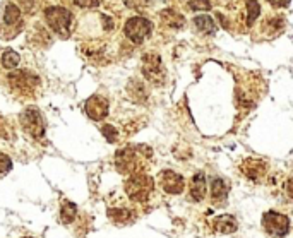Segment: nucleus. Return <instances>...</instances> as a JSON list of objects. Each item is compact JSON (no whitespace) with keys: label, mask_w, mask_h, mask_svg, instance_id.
<instances>
[{"label":"nucleus","mask_w":293,"mask_h":238,"mask_svg":"<svg viewBox=\"0 0 293 238\" xmlns=\"http://www.w3.org/2000/svg\"><path fill=\"white\" fill-rule=\"evenodd\" d=\"M151 149L147 146H131L115 152V166L120 173L134 175L143 173L144 159L151 158Z\"/></svg>","instance_id":"f257e3e1"},{"label":"nucleus","mask_w":293,"mask_h":238,"mask_svg":"<svg viewBox=\"0 0 293 238\" xmlns=\"http://www.w3.org/2000/svg\"><path fill=\"white\" fill-rule=\"evenodd\" d=\"M7 83H9L10 91L19 98H35L42 88L40 77L33 74L31 70H16V72L9 74Z\"/></svg>","instance_id":"f03ea898"},{"label":"nucleus","mask_w":293,"mask_h":238,"mask_svg":"<svg viewBox=\"0 0 293 238\" xmlns=\"http://www.w3.org/2000/svg\"><path fill=\"white\" fill-rule=\"evenodd\" d=\"M124 187H125V194L131 197L134 202L146 204L149 200L151 194L154 192V182L147 175L134 173V175H129Z\"/></svg>","instance_id":"7ed1b4c3"},{"label":"nucleus","mask_w":293,"mask_h":238,"mask_svg":"<svg viewBox=\"0 0 293 238\" xmlns=\"http://www.w3.org/2000/svg\"><path fill=\"white\" fill-rule=\"evenodd\" d=\"M45 19L51 31H55L62 38H67L70 35V26H72V14L64 7H48L45 10Z\"/></svg>","instance_id":"20e7f679"},{"label":"nucleus","mask_w":293,"mask_h":238,"mask_svg":"<svg viewBox=\"0 0 293 238\" xmlns=\"http://www.w3.org/2000/svg\"><path fill=\"white\" fill-rule=\"evenodd\" d=\"M21 127L26 130V134H29L35 139H43L45 137V120H43L42 113L35 106L26 108L23 113L19 115Z\"/></svg>","instance_id":"39448f33"},{"label":"nucleus","mask_w":293,"mask_h":238,"mask_svg":"<svg viewBox=\"0 0 293 238\" xmlns=\"http://www.w3.org/2000/svg\"><path fill=\"white\" fill-rule=\"evenodd\" d=\"M262 228L273 238H285L290 232V219L285 214L274 213V211H268L262 216Z\"/></svg>","instance_id":"423d86ee"},{"label":"nucleus","mask_w":293,"mask_h":238,"mask_svg":"<svg viewBox=\"0 0 293 238\" xmlns=\"http://www.w3.org/2000/svg\"><path fill=\"white\" fill-rule=\"evenodd\" d=\"M141 67H143V76L146 77L149 83L153 84H163L165 83V67L159 58L158 53H146L141 60Z\"/></svg>","instance_id":"0eeeda50"},{"label":"nucleus","mask_w":293,"mask_h":238,"mask_svg":"<svg viewBox=\"0 0 293 238\" xmlns=\"http://www.w3.org/2000/svg\"><path fill=\"white\" fill-rule=\"evenodd\" d=\"M153 24L144 17H131L125 22V36L134 43H143L149 36Z\"/></svg>","instance_id":"6e6552de"},{"label":"nucleus","mask_w":293,"mask_h":238,"mask_svg":"<svg viewBox=\"0 0 293 238\" xmlns=\"http://www.w3.org/2000/svg\"><path fill=\"white\" fill-rule=\"evenodd\" d=\"M158 184L166 194H172V195L182 194L185 189L184 177L175 172H172V170H163V172L158 175Z\"/></svg>","instance_id":"1a4fd4ad"},{"label":"nucleus","mask_w":293,"mask_h":238,"mask_svg":"<svg viewBox=\"0 0 293 238\" xmlns=\"http://www.w3.org/2000/svg\"><path fill=\"white\" fill-rule=\"evenodd\" d=\"M242 172L248 180H261L268 173V161L261 158H245L240 165Z\"/></svg>","instance_id":"9d476101"},{"label":"nucleus","mask_w":293,"mask_h":238,"mask_svg":"<svg viewBox=\"0 0 293 238\" xmlns=\"http://www.w3.org/2000/svg\"><path fill=\"white\" fill-rule=\"evenodd\" d=\"M84 110H86V115L91 120L101 122L103 118L108 115V101H106V98H103V96L95 95L84 103Z\"/></svg>","instance_id":"9b49d317"},{"label":"nucleus","mask_w":293,"mask_h":238,"mask_svg":"<svg viewBox=\"0 0 293 238\" xmlns=\"http://www.w3.org/2000/svg\"><path fill=\"white\" fill-rule=\"evenodd\" d=\"M206 177H204L202 172H197L192 177L191 180V189H189V199L194 200V202H201V200L206 197Z\"/></svg>","instance_id":"f8f14e48"},{"label":"nucleus","mask_w":293,"mask_h":238,"mask_svg":"<svg viewBox=\"0 0 293 238\" xmlns=\"http://www.w3.org/2000/svg\"><path fill=\"white\" fill-rule=\"evenodd\" d=\"M108 218L112 219V223H115V225L125 226L134 221L136 214H134V211L129 209V207H110Z\"/></svg>","instance_id":"ddd939ff"},{"label":"nucleus","mask_w":293,"mask_h":238,"mask_svg":"<svg viewBox=\"0 0 293 238\" xmlns=\"http://www.w3.org/2000/svg\"><path fill=\"white\" fill-rule=\"evenodd\" d=\"M237 228H239V225H237L235 218L230 216V214L216 218L213 221V225H211V230H213V232H216V233H221V235H230V233H235Z\"/></svg>","instance_id":"4468645a"},{"label":"nucleus","mask_w":293,"mask_h":238,"mask_svg":"<svg viewBox=\"0 0 293 238\" xmlns=\"http://www.w3.org/2000/svg\"><path fill=\"white\" fill-rule=\"evenodd\" d=\"M127 95L134 103H144L147 99V91L146 86L143 84V81L139 79H131L127 84Z\"/></svg>","instance_id":"2eb2a0df"},{"label":"nucleus","mask_w":293,"mask_h":238,"mask_svg":"<svg viewBox=\"0 0 293 238\" xmlns=\"http://www.w3.org/2000/svg\"><path fill=\"white\" fill-rule=\"evenodd\" d=\"M226 194H228V187H226L225 180L214 177L213 180H211V189H209L211 200L216 202V204H221V202H225Z\"/></svg>","instance_id":"dca6fc26"},{"label":"nucleus","mask_w":293,"mask_h":238,"mask_svg":"<svg viewBox=\"0 0 293 238\" xmlns=\"http://www.w3.org/2000/svg\"><path fill=\"white\" fill-rule=\"evenodd\" d=\"M161 21H163V24L165 26H170V28H173V29H180V28H184V24H185L184 16L177 12V10H173V9L163 10Z\"/></svg>","instance_id":"f3484780"},{"label":"nucleus","mask_w":293,"mask_h":238,"mask_svg":"<svg viewBox=\"0 0 293 238\" xmlns=\"http://www.w3.org/2000/svg\"><path fill=\"white\" fill-rule=\"evenodd\" d=\"M77 214V207L74 202L70 200H62V206H60V219L58 221L64 223V225H70V223L76 219Z\"/></svg>","instance_id":"a211bd4d"},{"label":"nucleus","mask_w":293,"mask_h":238,"mask_svg":"<svg viewBox=\"0 0 293 238\" xmlns=\"http://www.w3.org/2000/svg\"><path fill=\"white\" fill-rule=\"evenodd\" d=\"M3 22L7 26H17L21 22V10L14 3H7L3 10Z\"/></svg>","instance_id":"6ab92c4d"},{"label":"nucleus","mask_w":293,"mask_h":238,"mask_svg":"<svg viewBox=\"0 0 293 238\" xmlns=\"http://www.w3.org/2000/svg\"><path fill=\"white\" fill-rule=\"evenodd\" d=\"M194 24L199 31L206 33V35H213V33L216 31V24H214V21L211 19V16H197L194 19Z\"/></svg>","instance_id":"aec40b11"},{"label":"nucleus","mask_w":293,"mask_h":238,"mask_svg":"<svg viewBox=\"0 0 293 238\" xmlns=\"http://www.w3.org/2000/svg\"><path fill=\"white\" fill-rule=\"evenodd\" d=\"M19 62H21L19 53H16L14 50H5L2 53V65L5 67V69H9V70L17 69Z\"/></svg>","instance_id":"412c9836"},{"label":"nucleus","mask_w":293,"mask_h":238,"mask_svg":"<svg viewBox=\"0 0 293 238\" xmlns=\"http://www.w3.org/2000/svg\"><path fill=\"white\" fill-rule=\"evenodd\" d=\"M261 14V7H259L257 0H247V26L250 28L257 16Z\"/></svg>","instance_id":"4be33fe9"},{"label":"nucleus","mask_w":293,"mask_h":238,"mask_svg":"<svg viewBox=\"0 0 293 238\" xmlns=\"http://www.w3.org/2000/svg\"><path fill=\"white\" fill-rule=\"evenodd\" d=\"M101 132H103V136L106 137V141H108V143H117V141H118V132H117V129H115L113 125L105 124L101 127Z\"/></svg>","instance_id":"5701e85b"},{"label":"nucleus","mask_w":293,"mask_h":238,"mask_svg":"<svg viewBox=\"0 0 293 238\" xmlns=\"http://www.w3.org/2000/svg\"><path fill=\"white\" fill-rule=\"evenodd\" d=\"M10 168H12V161H10V158L5 154H0V178H2L3 175L9 173Z\"/></svg>","instance_id":"b1692460"},{"label":"nucleus","mask_w":293,"mask_h":238,"mask_svg":"<svg viewBox=\"0 0 293 238\" xmlns=\"http://www.w3.org/2000/svg\"><path fill=\"white\" fill-rule=\"evenodd\" d=\"M189 7L192 10H209L211 9V2L209 0H191Z\"/></svg>","instance_id":"393cba45"},{"label":"nucleus","mask_w":293,"mask_h":238,"mask_svg":"<svg viewBox=\"0 0 293 238\" xmlns=\"http://www.w3.org/2000/svg\"><path fill=\"white\" fill-rule=\"evenodd\" d=\"M74 3L79 7H95L98 5V0H74Z\"/></svg>","instance_id":"a878e982"},{"label":"nucleus","mask_w":293,"mask_h":238,"mask_svg":"<svg viewBox=\"0 0 293 238\" xmlns=\"http://www.w3.org/2000/svg\"><path fill=\"white\" fill-rule=\"evenodd\" d=\"M273 7H287L290 3V0H268Z\"/></svg>","instance_id":"bb28decb"},{"label":"nucleus","mask_w":293,"mask_h":238,"mask_svg":"<svg viewBox=\"0 0 293 238\" xmlns=\"http://www.w3.org/2000/svg\"><path fill=\"white\" fill-rule=\"evenodd\" d=\"M285 194H287L288 200L292 199V182H290V178H287V182H285Z\"/></svg>","instance_id":"cd10ccee"},{"label":"nucleus","mask_w":293,"mask_h":238,"mask_svg":"<svg viewBox=\"0 0 293 238\" xmlns=\"http://www.w3.org/2000/svg\"><path fill=\"white\" fill-rule=\"evenodd\" d=\"M7 122L0 120V137H7Z\"/></svg>","instance_id":"c85d7f7f"},{"label":"nucleus","mask_w":293,"mask_h":238,"mask_svg":"<svg viewBox=\"0 0 293 238\" xmlns=\"http://www.w3.org/2000/svg\"><path fill=\"white\" fill-rule=\"evenodd\" d=\"M24 238H31V237H24Z\"/></svg>","instance_id":"c756f323"}]
</instances>
